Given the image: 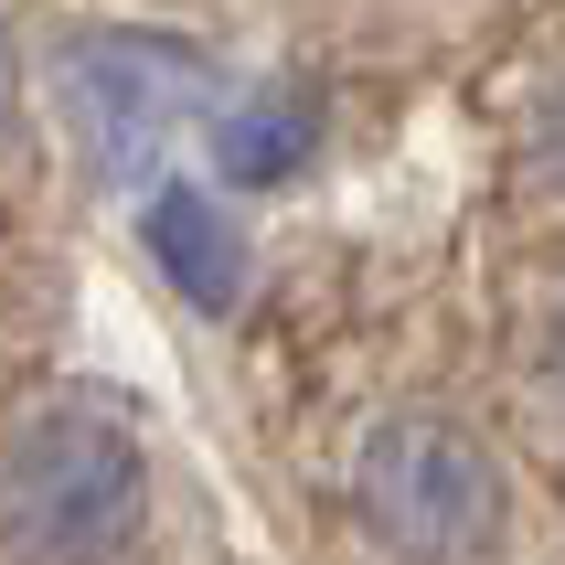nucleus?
<instances>
[{
    "instance_id": "f257e3e1",
    "label": "nucleus",
    "mask_w": 565,
    "mask_h": 565,
    "mask_svg": "<svg viewBox=\"0 0 565 565\" xmlns=\"http://www.w3.org/2000/svg\"><path fill=\"white\" fill-rule=\"evenodd\" d=\"M150 523V448L107 395H32L0 427V565H118Z\"/></svg>"
},
{
    "instance_id": "f03ea898",
    "label": "nucleus",
    "mask_w": 565,
    "mask_h": 565,
    "mask_svg": "<svg viewBox=\"0 0 565 565\" xmlns=\"http://www.w3.org/2000/svg\"><path fill=\"white\" fill-rule=\"evenodd\" d=\"M352 512L395 565H491L512 534V480L470 416L395 406L352 448Z\"/></svg>"
},
{
    "instance_id": "7ed1b4c3",
    "label": "nucleus",
    "mask_w": 565,
    "mask_h": 565,
    "mask_svg": "<svg viewBox=\"0 0 565 565\" xmlns=\"http://www.w3.org/2000/svg\"><path fill=\"white\" fill-rule=\"evenodd\" d=\"M54 107L107 182H139L192 118H214V64L171 32H75L54 54Z\"/></svg>"
},
{
    "instance_id": "20e7f679",
    "label": "nucleus",
    "mask_w": 565,
    "mask_h": 565,
    "mask_svg": "<svg viewBox=\"0 0 565 565\" xmlns=\"http://www.w3.org/2000/svg\"><path fill=\"white\" fill-rule=\"evenodd\" d=\"M139 235H150L160 278H182L203 310H224L235 288H246V235H235V214H224V192L203 182H160L150 214H139Z\"/></svg>"
},
{
    "instance_id": "39448f33",
    "label": "nucleus",
    "mask_w": 565,
    "mask_h": 565,
    "mask_svg": "<svg viewBox=\"0 0 565 565\" xmlns=\"http://www.w3.org/2000/svg\"><path fill=\"white\" fill-rule=\"evenodd\" d=\"M310 150H320V107H310V96H246V107H214V160H224V182H246V192L299 182Z\"/></svg>"
},
{
    "instance_id": "423d86ee",
    "label": "nucleus",
    "mask_w": 565,
    "mask_h": 565,
    "mask_svg": "<svg viewBox=\"0 0 565 565\" xmlns=\"http://www.w3.org/2000/svg\"><path fill=\"white\" fill-rule=\"evenodd\" d=\"M523 150H534V182L565 203V64L534 86V107H523Z\"/></svg>"
},
{
    "instance_id": "0eeeda50",
    "label": "nucleus",
    "mask_w": 565,
    "mask_h": 565,
    "mask_svg": "<svg viewBox=\"0 0 565 565\" xmlns=\"http://www.w3.org/2000/svg\"><path fill=\"white\" fill-rule=\"evenodd\" d=\"M11 107H22V54H11V32H0V128H11Z\"/></svg>"
},
{
    "instance_id": "6e6552de",
    "label": "nucleus",
    "mask_w": 565,
    "mask_h": 565,
    "mask_svg": "<svg viewBox=\"0 0 565 565\" xmlns=\"http://www.w3.org/2000/svg\"><path fill=\"white\" fill-rule=\"evenodd\" d=\"M544 352H555V384H565V310H555V331H544Z\"/></svg>"
}]
</instances>
